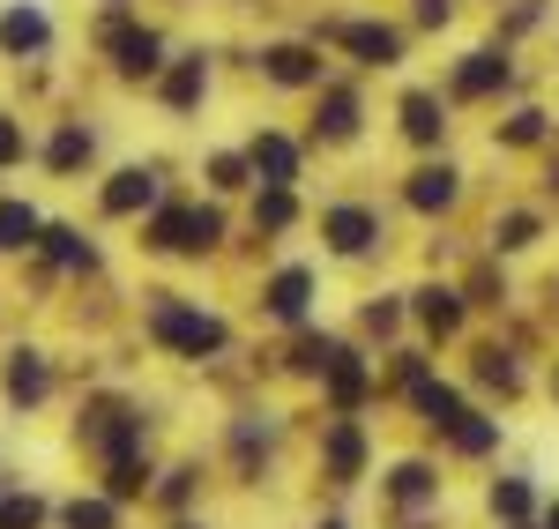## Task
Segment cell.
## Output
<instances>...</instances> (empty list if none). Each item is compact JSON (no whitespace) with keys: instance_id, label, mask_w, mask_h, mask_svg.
Returning a JSON list of instances; mask_svg holds the SVG:
<instances>
[{"instance_id":"cell-30","label":"cell","mask_w":559,"mask_h":529,"mask_svg":"<svg viewBox=\"0 0 559 529\" xmlns=\"http://www.w3.org/2000/svg\"><path fill=\"white\" fill-rule=\"evenodd\" d=\"M537 134H545V112H522L515 128H508V142H537Z\"/></svg>"},{"instance_id":"cell-33","label":"cell","mask_w":559,"mask_h":529,"mask_svg":"<svg viewBox=\"0 0 559 529\" xmlns=\"http://www.w3.org/2000/svg\"><path fill=\"white\" fill-rule=\"evenodd\" d=\"M545 529H559V507H552V515H545Z\"/></svg>"},{"instance_id":"cell-34","label":"cell","mask_w":559,"mask_h":529,"mask_svg":"<svg viewBox=\"0 0 559 529\" xmlns=\"http://www.w3.org/2000/svg\"><path fill=\"white\" fill-rule=\"evenodd\" d=\"M329 529H336V522H329Z\"/></svg>"},{"instance_id":"cell-29","label":"cell","mask_w":559,"mask_h":529,"mask_svg":"<svg viewBox=\"0 0 559 529\" xmlns=\"http://www.w3.org/2000/svg\"><path fill=\"white\" fill-rule=\"evenodd\" d=\"M210 179H216V187H247V157H216Z\"/></svg>"},{"instance_id":"cell-16","label":"cell","mask_w":559,"mask_h":529,"mask_svg":"<svg viewBox=\"0 0 559 529\" xmlns=\"http://www.w3.org/2000/svg\"><path fill=\"white\" fill-rule=\"evenodd\" d=\"M418 321H426L432 336H455V321H463V299H455V291H418Z\"/></svg>"},{"instance_id":"cell-5","label":"cell","mask_w":559,"mask_h":529,"mask_svg":"<svg viewBox=\"0 0 559 529\" xmlns=\"http://www.w3.org/2000/svg\"><path fill=\"white\" fill-rule=\"evenodd\" d=\"M500 83H508V60H500V52H471V60L455 68V97H492Z\"/></svg>"},{"instance_id":"cell-28","label":"cell","mask_w":559,"mask_h":529,"mask_svg":"<svg viewBox=\"0 0 559 529\" xmlns=\"http://www.w3.org/2000/svg\"><path fill=\"white\" fill-rule=\"evenodd\" d=\"M8 165H23V120L0 112V172H8Z\"/></svg>"},{"instance_id":"cell-21","label":"cell","mask_w":559,"mask_h":529,"mask_svg":"<svg viewBox=\"0 0 559 529\" xmlns=\"http://www.w3.org/2000/svg\"><path fill=\"white\" fill-rule=\"evenodd\" d=\"M165 97H173L179 112H187V105H194V97H202V60H179L173 75H165Z\"/></svg>"},{"instance_id":"cell-11","label":"cell","mask_w":559,"mask_h":529,"mask_svg":"<svg viewBox=\"0 0 559 529\" xmlns=\"http://www.w3.org/2000/svg\"><path fill=\"white\" fill-rule=\"evenodd\" d=\"M306 291H313V276H306V268H284V276L269 284V313H276V321H299Z\"/></svg>"},{"instance_id":"cell-26","label":"cell","mask_w":559,"mask_h":529,"mask_svg":"<svg viewBox=\"0 0 559 529\" xmlns=\"http://www.w3.org/2000/svg\"><path fill=\"white\" fill-rule=\"evenodd\" d=\"M254 224H269V231H284V224H292V194H284V187H269V194L254 202Z\"/></svg>"},{"instance_id":"cell-17","label":"cell","mask_w":559,"mask_h":529,"mask_svg":"<svg viewBox=\"0 0 559 529\" xmlns=\"http://www.w3.org/2000/svg\"><path fill=\"white\" fill-rule=\"evenodd\" d=\"M403 128H411V142H440L448 120H440V105H432V97H403Z\"/></svg>"},{"instance_id":"cell-19","label":"cell","mask_w":559,"mask_h":529,"mask_svg":"<svg viewBox=\"0 0 559 529\" xmlns=\"http://www.w3.org/2000/svg\"><path fill=\"white\" fill-rule=\"evenodd\" d=\"M358 462H366L358 433H350V425H336V433H329V470H336V478H358Z\"/></svg>"},{"instance_id":"cell-4","label":"cell","mask_w":559,"mask_h":529,"mask_svg":"<svg viewBox=\"0 0 559 529\" xmlns=\"http://www.w3.org/2000/svg\"><path fill=\"white\" fill-rule=\"evenodd\" d=\"M45 38H52V23H45L38 8H8L0 15V45L8 52H45Z\"/></svg>"},{"instance_id":"cell-32","label":"cell","mask_w":559,"mask_h":529,"mask_svg":"<svg viewBox=\"0 0 559 529\" xmlns=\"http://www.w3.org/2000/svg\"><path fill=\"white\" fill-rule=\"evenodd\" d=\"M418 23H448V0H418Z\"/></svg>"},{"instance_id":"cell-15","label":"cell","mask_w":559,"mask_h":529,"mask_svg":"<svg viewBox=\"0 0 559 529\" xmlns=\"http://www.w3.org/2000/svg\"><path fill=\"white\" fill-rule=\"evenodd\" d=\"M38 247H45L60 268H90V239H83V231H68V224H45Z\"/></svg>"},{"instance_id":"cell-13","label":"cell","mask_w":559,"mask_h":529,"mask_svg":"<svg viewBox=\"0 0 559 529\" xmlns=\"http://www.w3.org/2000/svg\"><path fill=\"white\" fill-rule=\"evenodd\" d=\"M313 75H321V60H313V52H306V45H276V52H269V83H313Z\"/></svg>"},{"instance_id":"cell-10","label":"cell","mask_w":559,"mask_h":529,"mask_svg":"<svg viewBox=\"0 0 559 529\" xmlns=\"http://www.w3.org/2000/svg\"><path fill=\"white\" fill-rule=\"evenodd\" d=\"M247 165H254V172L269 179V187H284V179L299 172V149H292L284 134H261V142H254V157H247Z\"/></svg>"},{"instance_id":"cell-27","label":"cell","mask_w":559,"mask_h":529,"mask_svg":"<svg viewBox=\"0 0 559 529\" xmlns=\"http://www.w3.org/2000/svg\"><path fill=\"white\" fill-rule=\"evenodd\" d=\"M426 492H432L426 462H403V470H395V500H426Z\"/></svg>"},{"instance_id":"cell-25","label":"cell","mask_w":559,"mask_h":529,"mask_svg":"<svg viewBox=\"0 0 559 529\" xmlns=\"http://www.w3.org/2000/svg\"><path fill=\"white\" fill-rule=\"evenodd\" d=\"M492 515H508V522H522V515H530V485H522V478H508V485H492Z\"/></svg>"},{"instance_id":"cell-3","label":"cell","mask_w":559,"mask_h":529,"mask_svg":"<svg viewBox=\"0 0 559 529\" xmlns=\"http://www.w3.org/2000/svg\"><path fill=\"white\" fill-rule=\"evenodd\" d=\"M336 38H344L366 68H395V52H403V38H395V31H381V23H344Z\"/></svg>"},{"instance_id":"cell-18","label":"cell","mask_w":559,"mask_h":529,"mask_svg":"<svg viewBox=\"0 0 559 529\" xmlns=\"http://www.w3.org/2000/svg\"><path fill=\"white\" fill-rule=\"evenodd\" d=\"M83 157H90V134L83 128H60V134H52V149H45V165H52V172H75Z\"/></svg>"},{"instance_id":"cell-22","label":"cell","mask_w":559,"mask_h":529,"mask_svg":"<svg viewBox=\"0 0 559 529\" xmlns=\"http://www.w3.org/2000/svg\"><path fill=\"white\" fill-rule=\"evenodd\" d=\"M38 522H45V507L31 492H8V500H0V529H38Z\"/></svg>"},{"instance_id":"cell-7","label":"cell","mask_w":559,"mask_h":529,"mask_svg":"<svg viewBox=\"0 0 559 529\" xmlns=\"http://www.w3.org/2000/svg\"><path fill=\"white\" fill-rule=\"evenodd\" d=\"M157 202V179L150 172H112V187H105V209L112 217H134V209H150Z\"/></svg>"},{"instance_id":"cell-6","label":"cell","mask_w":559,"mask_h":529,"mask_svg":"<svg viewBox=\"0 0 559 529\" xmlns=\"http://www.w3.org/2000/svg\"><path fill=\"white\" fill-rule=\"evenodd\" d=\"M45 224L31 202H0V254H23V247H38Z\"/></svg>"},{"instance_id":"cell-8","label":"cell","mask_w":559,"mask_h":529,"mask_svg":"<svg viewBox=\"0 0 559 529\" xmlns=\"http://www.w3.org/2000/svg\"><path fill=\"white\" fill-rule=\"evenodd\" d=\"M321 231H329L336 254H366V247H373V217H366V209H329Z\"/></svg>"},{"instance_id":"cell-1","label":"cell","mask_w":559,"mask_h":529,"mask_svg":"<svg viewBox=\"0 0 559 529\" xmlns=\"http://www.w3.org/2000/svg\"><path fill=\"white\" fill-rule=\"evenodd\" d=\"M157 344H173L179 358H210L224 351V321L194 306H157Z\"/></svg>"},{"instance_id":"cell-9","label":"cell","mask_w":559,"mask_h":529,"mask_svg":"<svg viewBox=\"0 0 559 529\" xmlns=\"http://www.w3.org/2000/svg\"><path fill=\"white\" fill-rule=\"evenodd\" d=\"M45 388H52L45 358L38 351H15V365H8V402H45Z\"/></svg>"},{"instance_id":"cell-31","label":"cell","mask_w":559,"mask_h":529,"mask_svg":"<svg viewBox=\"0 0 559 529\" xmlns=\"http://www.w3.org/2000/svg\"><path fill=\"white\" fill-rule=\"evenodd\" d=\"M530 239H537V217H508V239L500 247H530Z\"/></svg>"},{"instance_id":"cell-2","label":"cell","mask_w":559,"mask_h":529,"mask_svg":"<svg viewBox=\"0 0 559 529\" xmlns=\"http://www.w3.org/2000/svg\"><path fill=\"white\" fill-rule=\"evenodd\" d=\"M216 231V209H165V217L150 224V247H165V254H194V247H210Z\"/></svg>"},{"instance_id":"cell-24","label":"cell","mask_w":559,"mask_h":529,"mask_svg":"<svg viewBox=\"0 0 559 529\" xmlns=\"http://www.w3.org/2000/svg\"><path fill=\"white\" fill-rule=\"evenodd\" d=\"M60 522H68V529H112L120 515H112V500H75V507H68Z\"/></svg>"},{"instance_id":"cell-23","label":"cell","mask_w":559,"mask_h":529,"mask_svg":"<svg viewBox=\"0 0 559 529\" xmlns=\"http://www.w3.org/2000/svg\"><path fill=\"white\" fill-rule=\"evenodd\" d=\"M448 441L463 447V455H485V447H492V425H485V418H471V410H463V418H455V425H448Z\"/></svg>"},{"instance_id":"cell-12","label":"cell","mask_w":559,"mask_h":529,"mask_svg":"<svg viewBox=\"0 0 559 529\" xmlns=\"http://www.w3.org/2000/svg\"><path fill=\"white\" fill-rule=\"evenodd\" d=\"M448 202H455V172H448V165L411 172V209H448Z\"/></svg>"},{"instance_id":"cell-14","label":"cell","mask_w":559,"mask_h":529,"mask_svg":"<svg viewBox=\"0 0 559 529\" xmlns=\"http://www.w3.org/2000/svg\"><path fill=\"white\" fill-rule=\"evenodd\" d=\"M112 52H120V75H157V38L150 31H120Z\"/></svg>"},{"instance_id":"cell-20","label":"cell","mask_w":559,"mask_h":529,"mask_svg":"<svg viewBox=\"0 0 559 529\" xmlns=\"http://www.w3.org/2000/svg\"><path fill=\"white\" fill-rule=\"evenodd\" d=\"M350 128H358V105H350L344 89H329V97H321V134H336V142H344Z\"/></svg>"}]
</instances>
